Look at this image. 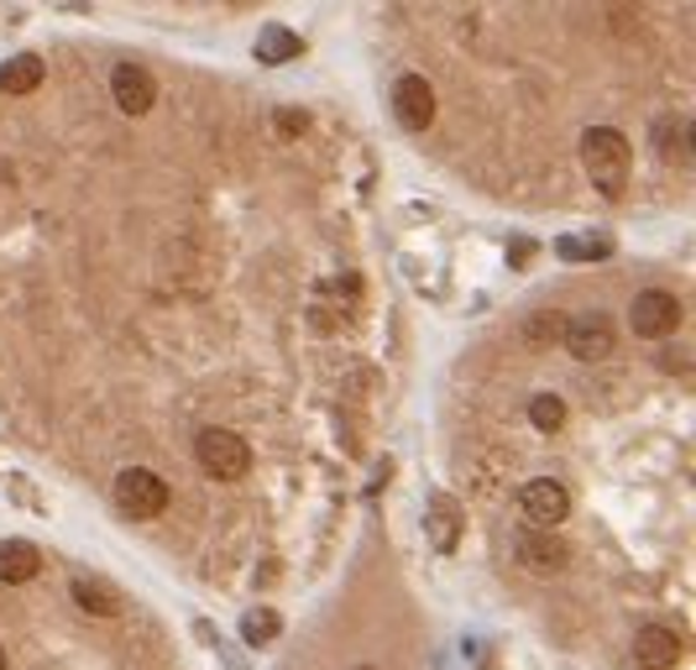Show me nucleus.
<instances>
[{"label":"nucleus","mask_w":696,"mask_h":670,"mask_svg":"<svg viewBox=\"0 0 696 670\" xmlns=\"http://www.w3.org/2000/svg\"><path fill=\"white\" fill-rule=\"evenodd\" d=\"M613 315H602V309H591V315H576V320L565 325V341L576 362H608L613 356Z\"/></svg>","instance_id":"nucleus-5"},{"label":"nucleus","mask_w":696,"mask_h":670,"mask_svg":"<svg viewBox=\"0 0 696 670\" xmlns=\"http://www.w3.org/2000/svg\"><path fill=\"white\" fill-rule=\"evenodd\" d=\"M513 556H518V565H529V571H561L565 561H571V545H565L561 535H550V529H518V539H513Z\"/></svg>","instance_id":"nucleus-8"},{"label":"nucleus","mask_w":696,"mask_h":670,"mask_svg":"<svg viewBox=\"0 0 696 670\" xmlns=\"http://www.w3.org/2000/svg\"><path fill=\"white\" fill-rule=\"evenodd\" d=\"M518 509H524V524L529 529H555L565 513H571V492L561 483H550V477H539L518 492Z\"/></svg>","instance_id":"nucleus-6"},{"label":"nucleus","mask_w":696,"mask_h":670,"mask_svg":"<svg viewBox=\"0 0 696 670\" xmlns=\"http://www.w3.org/2000/svg\"><path fill=\"white\" fill-rule=\"evenodd\" d=\"M628 325H634V336H644V341H666V336H675V325H681V299L666 294V289H644L628 304Z\"/></svg>","instance_id":"nucleus-4"},{"label":"nucleus","mask_w":696,"mask_h":670,"mask_svg":"<svg viewBox=\"0 0 696 670\" xmlns=\"http://www.w3.org/2000/svg\"><path fill=\"white\" fill-rule=\"evenodd\" d=\"M393 115H399L408 132H425L429 121H435V89H429L425 74H403L393 84Z\"/></svg>","instance_id":"nucleus-9"},{"label":"nucleus","mask_w":696,"mask_h":670,"mask_svg":"<svg viewBox=\"0 0 696 670\" xmlns=\"http://www.w3.org/2000/svg\"><path fill=\"white\" fill-rule=\"evenodd\" d=\"M356 294H362V278H356V272L335 278V299H341V304H356Z\"/></svg>","instance_id":"nucleus-21"},{"label":"nucleus","mask_w":696,"mask_h":670,"mask_svg":"<svg viewBox=\"0 0 696 670\" xmlns=\"http://www.w3.org/2000/svg\"><path fill=\"white\" fill-rule=\"evenodd\" d=\"M194 461L205 466V477L215 483H236L246 466H252V451H246V440L236 429H199V440H194Z\"/></svg>","instance_id":"nucleus-3"},{"label":"nucleus","mask_w":696,"mask_h":670,"mask_svg":"<svg viewBox=\"0 0 696 670\" xmlns=\"http://www.w3.org/2000/svg\"><path fill=\"white\" fill-rule=\"evenodd\" d=\"M565 315L561 309H535L529 320H524V346H535V351H550V346H561L565 341Z\"/></svg>","instance_id":"nucleus-14"},{"label":"nucleus","mask_w":696,"mask_h":670,"mask_svg":"<svg viewBox=\"0 0 696 670\" xmlns=\"http://www.w3.org/2000/svg\"><path fill=\"white\" fill-rule=\"evenodd\" d=\"M0 670H5V649H0Z\"/></svg>","instance_id":"nucleus-23"},{"label":"nucleus","mask_w":696,"mask_h":670,"mask_svg":"<svg viewBox=\"0 0 696 670\" xmlns=\"http://www.w3.org/2000/svg\"><path fill=\"white\" fill-rule=\"evenodd\" d=\"M555 252H561L565 263H597V257H608L613 246H608V236H561Z\"/></svg>","instance_id":"nucleus-18"},{"label":"nucleus","mask_w":696,"mask_h":670,"mask_svg":"<svg viewBox=\"0 0 696 670\" xmlns=\"http://www.w3.org/2000/svg\"><path fill=\"white\" fill-rule=\"evenodd\" d=\"M74 602H80L84 613H95V618H110V613H115V597H110L100 582H80V587H74Z\"/></svg>","instance_id":"nucleus-19"},{"label":"nucleus","mask_w":696,"mask_h":670,"mask_svg":"<svg viewBox=\"0 0 696 670\" xmlns=\"http://www.w3.org/2000/svg\"><path fill=\"white\" fill-rule=\"evenodd\" d=\"M272 126H278L283 136H304L309 115H304V110H294V106H283V110H272Z\"/></svg>","instance_id":"nucleus-20"},{"label":"nucleus","mask_w":696,"mask_h":670,"mask_svg":"<svg viewBox=\"0 0 696 670\" xmlns=\"http://www.w3.org/2000/svg\"><path fill=\"white\" fill-rule=\"evenodd\" d=\"M634 660H639V670H675L681 639H675L670 629H660V623H649V629L634 634Z\"/></svg>","instance_id":"nucleus-10"},{"label":"nucleus","mask_w":696,"mask_h":670,"mask_svg":"<svg viewBox=\"0 0 696 670\" xmlns=\"http://www.w3.org/2000/svg\"><path fill=\"white\" fill-rule=\"evenodd\" d=\"M304 53V42H298V32L289 27H268L262 37H257V58L262 63H289V58Z\"/></svg>","instance_id":"nucleus-15"},{"label":"nucleus","mask_w":696,"mask_h":670,"mask_svg":"<svg viewBox=\"0 0 696 670\" xmlns=\"http://www.w3.org/2000/svg\"><path fill=\"white\" fill-rule=\"evenodd\" d=\"M278 629H283V623H278L272 608H252V613L242 618V639L252 644V649H268V644L278 639Z\"/></svg>","instance_id":"nucleus-16"},{"label":"nucleus","mask_w":696,"mask_h":670,"mask_svg":"<svg viewBox=\"0 0 696 670\" xmlns=\"http://www.w3.org/2000/svg\"><path fill=\"white\" fill-rule=\"evenodd\" d=\"M582 162H587L591 184H597V194H623V184H628V168H634V153H628V136L613 132V126H591L587 136H582Z\"/></svg>","instance_id":"nucleus-1"},{"label":"nucleus","mask_w":696,"mask_h":670,"mask_svg":"<svg viewBox=\"0 0 696 670\" xmlns=\"http://www.w3.org/2000/svg\"><path fill=\"white\" fill-rule=\"evenodd\" d=\"M529 425H535L539 435H555V429L565 425V403L555 399V393H535V399H529Z\"/></svg>","instance_id":"nucleus-17"},{"label":"nucleus","mask_w":696,"mask_h":670,"mask_svg":"<svg viewBox=\"0 0 696 670\" xmlns=\"http://www.w3.org/2000/svg\"><path fill=\"white\" fill-rule=\"evenodd\" d=\"M356 670H373V666H356Z\"/></svg>","instance_id":"nucleus-24"},{"label":"nucleus","mask_w":696,"mask_h":670,"mask_svg":"<svg viewBox=\"0 0 696 670\" xmlns=\"http://www.w3.org/2000/svg\"><path fill=\"white\" fill-rule=\"evenodd\" d=\"M425 535L435 550H455V539H461V509H455L451 498H435V503H429Z\"/></svg>","instance_id":"nucleus-13"},{"label":"nucleus","mask_w":696,"mask_h":670,"mask_svg":"<svg viewBox=\"0 0 696 670\" xmlns=\"http://www.w3.org/2000/svg\"><path fill=\"white\" fill-rule=\"evenodd\" d=\"M110 95H115V106L126 115H147L158 106V84H152V74L142 63H115L110 69Z\"/></svg>","instance_id":"nucleus-7"},{"label":"nucleus","mask_w":696,"mask_h":670,"mask_svg":"<svg viewBox=\"0 0 696 670\" xmlns=\"http://www.w3.org/2000/svg\"><path fill=\"white\" fill-rule=\"evenodd\" d=\"M42 80H48V63L37 53H16L0 63V89H5V95H32Z\"/></svg>","instance_id":"nucleus-12"},{"label":"nucleus","mask_w":696,"mask_h":670,"mask_svg":"<svg viewBox=\"0 0 696 670\" xmlns=\"http://www.w3.org/2000/svg\"><path fill=\"white\" fill-rule=\"evenodd\" d=\"M110 498H115V513L121 519H132V524H147V519H158L168 509V483H162L158 472H147V466H126L115 487H110Z\"/></svg>","instance_id":"nucleus-2"},{"label":"nucleus","mask_w":696,"mask_h":670,"mask_svg":"<svg viewBox=\"0 0 696 670\" xmlns=\"http://www.w3.org/2000/svg\"><path fill=\"white\" fill-rule=\"evenodd\" d=\"M37 571H42V550H37V545H27V539L0 545V582H5V587H27Z\"/></svg>","instance_id":"nucleus-11"},{"label":"nucleus","mask_w":696,"mask_h":670,"mask_svg":"<svg viewBox=\"0 0 696 670\" xmlns=\"http://www.w3.org/2000/svg\"><path fill=\"white\" fill-rule=\"evenodd\" d=\"M529 252H535L529 242H513L509 246V263H513V268H524V263H529Z\"/></svg>","instance_id":"nucleus-22"}]
</instances>
